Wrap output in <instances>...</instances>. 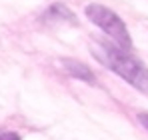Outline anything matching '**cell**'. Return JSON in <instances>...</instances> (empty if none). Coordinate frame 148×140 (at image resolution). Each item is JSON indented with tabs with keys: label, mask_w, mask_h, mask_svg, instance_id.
Returning <instances> with one entry per match:
<instances>
[{
	"label": "cell",
	"mask_w": 148,
	"mask_h": 140,
	"mask_svg": "<svg viewBox=\"0 0 148 140\" xmlns=\"http://www.w3.org/2000/svg\"><path fill=\"white\" fill-rule=\"evenodd\" d=\"M84 12H86V16H88L90 22L96 24L102 32H106V34L112 38L114 44H118V46L124 48V50H130V48H132V38H130V34H128V28H126L124 20L114 12V10L102 6L98 2H92V4L86 6Z\"/></svg>",
	"instance_id": "7a4b0ae2"
},
{
	"label": "cell",
	"mask_w": 148,
	"mask_h": 140,
	"mask_svg": "<svg viewBox=\"0 0 148 140\" xmlns=\"http://www.w3.org/2000/svg\"><path fill=\"white\" fill-rule=\"evenodd\" d=\"M138 120H140V124L148 130V112H140V114H138Z\"/></svg>",
	"instance_id": "8992f818"
},
{
	"label": "cell",
	"mask_w": 148,
	"mask_h": 140,
	"mask_svg": "<svg viewBox=\"0 0 148 140\" xmlns=\"http://www.w3.org/2000/svg\"><path fill=\"white\" fill-rule=\"evenodd\" d=\"M60 64H62V68L66 70L72 78H78V80H82V82H86V84H96V76H94V72L88 68L86 64H82L80 60H72V58H62L60 60Z\"/></svg>",
	"instance_id": "3957f363"
},
{
	"label": "cell",
	"mask_w": 148,
	"mask_h": 140,
	"mask_svg": "<svg viewBox=\"0 0 148 140\" xmlns=\"http://www.w3.org/2000/svg\"><path fill=\"white\" fill-rule=\"evenodd\" d=\"M42 20H44V22H68V24H76V16H74V12H70L64 4L56 2V4H52L48 10L44 12Z\"/></svg>",
	"instance_id": "277c9868"
},
{
	"label": "cell",
	"mask_w": 148,
	"mask_h": 140,
	"mask_svg": "<svg viewBox=\"0 0 148 140\" xmlns=\"http://www.w3.org/2000/svg\"><path fill=\"white\" fill-rule=\"evenodd\" d=\"M0 140H20V136L16 132H2L0 134Z\"/></svg>",
	"instance_id": "5b68a950"
},
{
	"label": "cell",
	"mask_w": 148,
	"mask_h": 140,
	"mask_svg": "<svg viewBox=\"0 0 148 140\" xmlns=\"http://www.w3.org/2000/svg\"><path fill=\"white\" fill-rule=\"evenodd\" d=\"M92 54L108 70L124 78L130 86L148 94V68L134 54H130V50H124L118 44L110 42H98L92 48Z\"/></svg>",
	"instance_id": "6da1fadb"
}]
</instances>
